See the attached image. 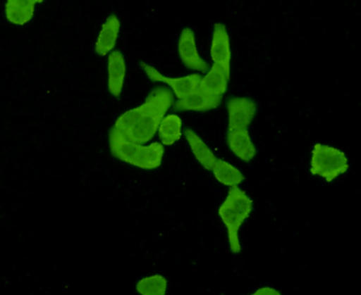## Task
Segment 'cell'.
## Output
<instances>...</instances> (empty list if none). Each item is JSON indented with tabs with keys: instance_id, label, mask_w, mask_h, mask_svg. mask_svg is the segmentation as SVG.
I'll return each mask as SVG.
<instances>
[{
	"instance_id": "6da1fadb",
	"label": "cell",
	"mask_w": 361,
	"mask_h": 295,
	"mask_svg": "<svg viewBox=\"0 0 361 295\" xmlns=\"http://www.w3.org/2000/svg\"><path fill=\"white\" fill-rule=\"evenodd\" d=\"M174 103V94L169 87L158 85L149 91L142 105L122 113L113 127L131 142L147 145L156 137L160 122Z\"/></svg>"
},
{
	"instance_id": "7a4b0ae2",
	"label": "cell",
	"mask_w": 361,
	"mask_h": 295,
	"mask_svg": "<svg viewBox=\"0 0 361 295\" xmlns=\"http://www.w3.org/2000/svg\"><path fill=\"white\" fill-rule=\"evenodd\" d=\"M109 147L113 158L143 170L160 168L165 156V147L159 142L140 145L131 142L114 127L109 130Z\"/></svg>"
},
{
	"instance_id": "3957f363",
	"label": "cell",
	"mask_w": 361,
	"mask_h": 295,
	"mask_svg": "<svg viewBox=\"0 0 361 295\" xmlns=\"http://www.w3.org/2000/svg\"><path fill=\"white\" fill-rule=\"evenodd\" d=\"M255 202L246 191L238 187L229 189L221 205L219 206L218 216L224 223L227 233L228 247L231 254L242 253L240 229L253 213Z\"/></svg>"
},
{
	"instance_id": "277c9868",
	"label": "cell",
	"mask_w": 361,
	"mask_h": 295,
	"mask_svg": "<svg viewBox=\"0 0 361 295\" xmlns=\"http://www.w3.org/2000/svg\"><path fill=\"white\" fill-rule=\"evenodd\" d=\"M350 169V161L343 149L327 144L315 143L310 156V174L334 183Z\"/></svg>"
},
{
	"instance_id": "5b68a950",
	"label": "cell",
	"mask_w": 361,
	"mask_h": 295,
	"mask_svg": "<svg viewBox=\"0 0 361 295\" xmlns=\"http://www.w3.org/2000/svg\"><path fill=\"white\" fill-rule=\"evenodd\" d=\"M140 68L143 69L144 74L149 81L154 83H164L169 87L171 94H174L176 100L182 99L184 96H189L191 92L197 90L200 87V82L202 80V75L191 74L182 77H169L166 75L161 74L158 69L154 68L153 65L147 63H140Z\"/></svg>"
},
{
	"instance_id": "8992f818",
	"label": "cell",
	"mask_w": 361,
	"mask_h": 295,
	"mask_svg": "<svg viewBox=\"0 0 361 295\" xmlns=\"http://www.w3.org/2000/svg\"><path fill=\"white\" fill-rule=\"evenodd\" d=\"M226 108L228 131L249 129L258 112L257 103L247 96H231L227 100Z\"/></svg>"
},
{
	"instance_id": "52a82bcc",
	"label": "cell",
	"mask_w": 361,
	"mask_h": 295,
	"mask_svg": "<svg viewBox=\"0 0 361 295\" xmlns=\"http://www.w3.org/2000/svg\"><path fill=\"white\" fill-rule=\"evenodd\" d=\"M178 53L180 63L188 69L198 74H205L211 67L209 63L200 56L197 46L196 34L189 27H185L180 32L178 42Z\"/></svg>"
},
{
	"instance_id": "ba28073f",
	"label": "cell",
	"mask_w": 361,
	"mask_h": 295,
	"mask_svg": "<svg viewBox=\"0 0 361 295\" xmlns=\"http://www.w3.org/2000/svg\"><path fill=\"white\" fill-rule=\"evenodd\" d=\"M209 56L213 65H219L227 74H231V36L224 23L218 22L213 28L212 42L209 47Z\"/></svg>"
},
{
	"instance_id": "9c48e42d",
	"label": "cell",
	"mask_w": 361,
	"mask_h": 295,
	"mask_svg": "<svg viewBox=\"0 0 361 295\" xmlns=\"http://www.w3.org/2000/svg\"><path fill=\"white\" fill-rule=\"evenodd\" d=\"M127 76V63L121 51H113L107 56V89L109 94L118 99L122 96Z\"/></svg>"
},
{
	"instance_id": "30bf717a",
	"label": "cell",
	"mask_w": 361,
	"mask_h": 295,
	"mask_svg": "<svg viewBox=\"0 0 361 295\" xmlns=\"http://www.w3.org/2000/svg\"><path fill=\"white\" fill-rule=\"evenodd\" d=\"M221 103L222 98L220 96H212L197 89L189 96H184L180 100H175L171 108L174 109L175 112L204 113L218 108Z\"/></svg>"
},
{
	"instance_id": "8fae6325",
	"label": "cell",
	"mask_w": 361,
	"mask_h": 295,
	"mask_svg": "<svg viewBox=\"0 0 361 295\" xmlns=\"http://www.w3.org/2000/svg\"><path fill=\"white\" fill-rule=\"evenodd\" d=\"M226 142L229 151L240 161L251 162L257 156V147L253 143L249 129L227 130Z\"/></svg>"
},
{
	"instance_id": "7c38bea8",
	"label": "cell",
	"mask_w": 361,
	"mask_h": 295,
	"mask_svg": "<svg viewBox=\"0 0 361 295\" xmlns=\"http://www.w3.org/2000/svg\"><path fill=\"white\" fill-rule=\"evenodd\" d=\"M121 30V21L116 14L107 16L106 21L104 22L99 34L97 36L94 44V52L99 56H107L109 53L116 51L118 34Z\"/></svg>"
},
{
	"instance_id": "4fadbf2b",
	"label": "cell",
	"mask_w": 361,
	"mask_h": 295,
	"mask_svg": "<svg viewBox=\"0 0 361 295\" xmlns=\"http://www.w3.org/2000/svg\"><path fill=\"white\" fill-rule=\"evenodd\" d=\"M184 137L187 139L188 145L190 147L191 153L196 158L197 162L202 165V168L205 170H212L213 165L216 161V156L212 149H209V145L204 142L200 134H197L196 131L187 127L183 132Z\"/></svg>"
},
{
	"instance_id": "5bb4252c",
	"label": "cell",
	"mask_w": 361,
	"mask_h": 295,
	"mask_svg": "<svg viewBox=\"0 0 361 295\" xmlns=\"http://www.w3.org/2000/svg\"><path fill=\"white\" fill-rule=\"evenodd\" d=\"M229 80L231 75L224 72L221 67L212 65L205 75L202 76L198 89L212 96L224 98V94H227Z\"/></svg>"
},
{
	"instance_id": "9a60e30c",
	"label": "cell",
	"mask_w": 361,
	"mask_h": 295,
	"mask_svg": "<svg viewBox=\"0 0 361 295\" xmlns=\"http://www.w3.org/2000/svg\"><path fill=\"white\" fill-rule=\"evenodd\" d=\"M43 0H8L5 5L7 21L16 25H25L34 19L35 8Z\"/></svg>"
},
{
	"instance_id": "2e32d148",
	"label": "cell",
	"mask_w": 361,
	"mask_h": 295,
	"mask_svg": "<svg viewBox=\"0 0 361 295\" xmlns=\"http://www.w3.org/2000/svg\"><path fill=\"white\" fill-rule=\"evenodd\" d=\"M158 136L162 146H173L183 136V121L180 115L171 113L162 118L158 127Z\"/></svg>"
},
{
	"instance_id": "e0dca14e",
	"label": "cell",
	"mask_w": 361,
	"mask_h": 295,
	"mask_svg": "<svg viewBox=\"0 0 361 295\" xmlns=\"http://www.w3.org/2000/svg\"><path fill=\"white\" fill-rule=\"evenodd\" d=\"M211 171L216 182L228 189L238 187L245 180L243 172L224 158H216Z\"/></svg>"
},
{
	"instance_id": "ac0fdd59",
	"label": "cell",
	"mask_w": 361,
	"mask_h": 295,
	"mask_svg": "<svg viewBox=\"0 0 361 295\" xmlns=\"http://www.w3.org/2000/svg\"><path fill=\"white\" fill-rule=\"evenodd\" d=\"M135 289L138 295H167L169 280L162 275H149L140 278Z\"/></svg>"
},
{
	"instance_id": "d6986e66",
	"label": "cell",
	"mask_w": 361,
	"mask_h": 295,
	"mask_svg": "<svg viewBox=\"0 0 361 295\" xmlns=\"http://www.w3.org/2000/svg\"><path fill=\"white\" fill-rule=\"evenodd\" d=\"M247 295H282V293L273 286H262Z\"/></svg>"
}]
</instances>
